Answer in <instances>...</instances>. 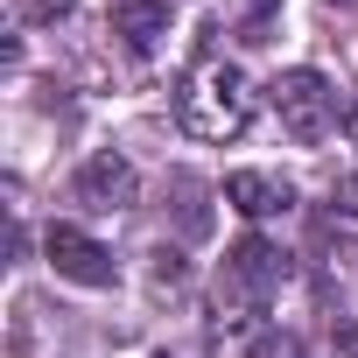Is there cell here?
I'll list each match as a JSON object with an SVG mask.
<instances>
[{
  "instance_id": "7",
  "label": "cell",
  "mask_w": 358,
  "mask_h": 358,
  "mask_svg": "<svg viewBox=\"0 0 358 358\" xmlns=\"http://www.w3.org/2000/svg\"><path fill=\"white\" fill-rule=\"evenodd\" d=\"M113 36L148 57V50L169 36V0H113Z\"/></svg>"
},
{
  "instance_id": "12",
  "label": "cell",
  "mask_w": 358,
  "mask_h": 358,
  "mask_svg": "<svg viewBox=\"0 0 358 358\" xmlns=\"http://www.w3.org/2000/svg\"><path fill=\"white\" fill-rule=\"evenodd\" d=\"M337 358H358V323H344V330H337Z\"/></svg>"
},
{
  "instance_id": "6",
  "label": "cell",
  "mask_w": 358,
  "mask_h": 358,
  "mask_svg": "<svg viewBox=\"0 0 358 358\" xmlns=\"http://www.w3.org/2000/svg\"><path fill=\"white\" fill-rule=\"evenodd\" d=\"M225 204L246 211V218H281L295 204V190L281 183V176H267V169H239L232 183H225Z\"/></svg>"
},
{
  "instance_id": "8",
  "label": "cell",
  "mask_w": 358,
  "mask_h": 358,
  "mask_svg": "<svg viewBox=\"0 0 358 358\" xmlns=\"http://www.w3.org/2000/svg\"><path fill=\"white\" fill-rule=\"evenodd\" d=\"M274 22H281V0H225V29L239 43H267Z\"/></svg>"
},
{
  "instance_id": "11",
  "label": "cell",
  "mask_w": 358,
  "mask_h": 358,
  "mask_svg": "<svg viewBox=\"0 0 358 358\" xmlns=\"http://www.w3.org/2000/svg\"><path fill=\"white\" fill-rule=\"evenodd\" d=\"M330 197H337V211H344V218H358V169H351V176H337V190H330Z\"/></svg>"
},
{
  "instance_id": "14",
  "label": "cell",
  "mask_w": 358,
  "mask_h": 358,
  "mask_svg": "<svg viewBox=\"0 0 358 358\" xmlns=\"http://www.w3.org/2000/svg\"><path fill=\"white\" fill-rule=\"evenodd\" d=\"M155 358H169V351H155Z\"/></svg>"
},
{
  "instance_id": "10",
  "label": "cell",
  "mask_w": 358,
  "mask_h": 358,
  "mask_svg": "<svg viewBox=\"0 0 358 358\" xmlns=\"http://www.w3.org/2000/svg\"><path fill=\"white\" fill-rule=\"evenodd\" d=\"M176 281H183V253H155V288H176Z\"/></svg>"
},
{
  "instance_id": "1",
  "label": "cell",
  "mask_w": 358,
  "mask_h": 358,
  "mask_svg": "<svg viewBox=\"0 0 358 358\" xmlns=\"http://www.w3.org/2000/svg\"><path fill=\"white\" fill-rule=\"evenodd\" d=\"M176 120H183V134H197V141H239L246 120H253V85H246V71L225 64V57H204V64L183 78V92H176Z\"/></svg>"
},
{
  "instance_id": "4",
  "label": "cell",
  "mask_w": 358,
  "mask_h": 358,
  "mask_svg": "<svg viewBox=\"0 0 358 358\" xmlns=\"http://www.w3.org/2000/svg\"><path fill=\"white\" fill-rule=\"evenodd\" d=\"M43 253H50V267H57L64 281H78V288H113V253H106L92 232H78V225H50Z\"/></svg>"
},
{
  "instance_id": "3",
  "label": "cell",
  "mask_w": 358,
  "mask_h": 358,
  "mask_svg": "<svg viewBox=\"0 0 358 358\" xmlns=\"http://www.w3.org/2000/svg\"><path fill=\"white\" fill-rule=\"evenodd\" d=\"M267 99H274V120H281L295 141H323V134L337 127V92H330L323 71H281V78L267 85Z\"/></svg>"
},
{
  "instance_id": "13",
  "label": "cell",
  "mask_w": 358,
  "mask_h": 358,
  "mask_svg": "<svg viewBox=\"0 0 358 358\" xmlns=\"http://www.w3.org/2000/svg\"><path fill=\"white\" fill-rule=\"evenodd\" d=\"M344 127H351V134H358V106H351V113H344Z\"/></svg>"
},
{
  "instance_id": "2",
  "label": "cell",
  "mask_w": 358,
  "mask_h": 358,
  "mask_svg": "<svg viewBox=\"0 0 358 358\" xmlns=\"http://www.w3.org/2000/svg\"><path fill=\"white\" fill-rule=\"evenodd\" d=\"M288 281V253L274 246V239H239L232 253H225V267H218V302H232V309H260L274 288Z\"/></svg>"
},
{
  "instance_id": "9",
  "label": "cell",
  "mask_w": 358,
  "mask_h": 358,
  "mask_svg": "<svg viewBox=\"0 0 358 358\" xmlns=\"http://www.w3.org/2000/svg\"><path fill=\"white\" fill-rule=\"evenodd\" d=\"M253 358H302V337H295V330H267V337L253 344Z\"/></svg>"
},
{
  "instance_id": "5",
  "label": "cell",
  "mask_w": 358,
  "mask_h": 358,
  "mask_svg": "<svg viewBox=\"0 0 358 358\" xmlns=\"http://www.w3.org/2000/svg\"><path fill=\"white\" fill-rule=\"evenodd\" d=\"M141 197V176H134V162L127 155H92L85 169H78V204H92V211H127Z\"/></svg>"
}]
</instances>
